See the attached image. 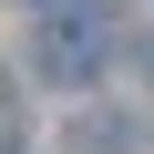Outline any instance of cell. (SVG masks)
I'll use <instances>...</instances> for the list:
<instances>
[{
    "label": "cell",
    "instance_id": "1",
    "mask_svg": "<svg viewBox=\"0 0 154 154\" xmlns=\"http://www.w3.org/2000/svg\"><path fill=\"white\" fill-rule=\"evenodd\" d=\"M93 11H103V0H93ZM93 11H62V21H51V62H62V72H93V51H103Z\"/></svg>",
    "mask_w": 154,
    "mask_h": 154
}]
</instances>
